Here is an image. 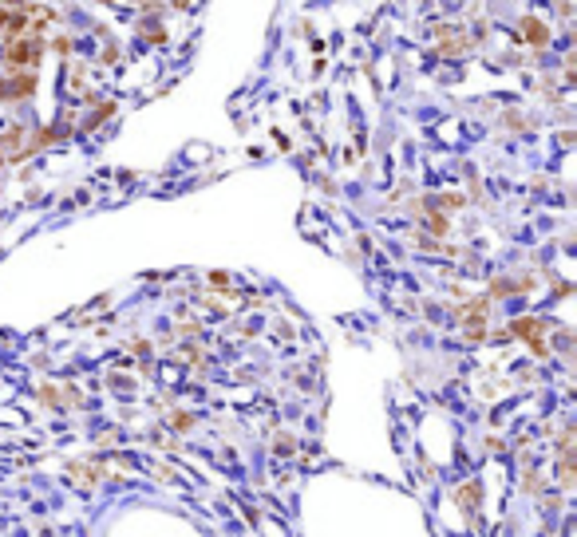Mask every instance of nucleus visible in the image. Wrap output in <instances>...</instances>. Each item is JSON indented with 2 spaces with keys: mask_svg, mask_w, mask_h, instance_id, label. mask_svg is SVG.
I'll list each match as a JSON object with an SVG mask.
<instances>
[{
  "mask_svg": "<svg viewBox=\"0 0 577 537\" xmlns=\"http://www.w3.org/2000/svg\"><path fill=\"white\" fill-rule=\"evenodd\" d=\"M36 56H40V44H28V40H20V44L8 48V60L13 63H28V60H36Z\"/></svg>",
  "mask_w": 577,
  "mask_h": 537,
  "instance_id": "obj_1",
  "label": "nucleus"
},
{
  "mask_svg": "<svg viewBox=\"0 0 577 537\" xmlns=\"http://www.w3.org/2000/svg\"><path fill=\"white\" fill-rule=\"evenodd\" d=\"M522 32H526V40H534V44L546 40V28H542L538 20H522Z\"/></svg>",
  "mask_w": 577,
  "mask_h": 537,
  "instance_id": "obj_2",
  "label": "nucleus"
}]
</instances>
